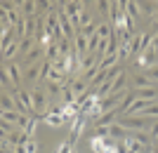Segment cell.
I'll use <instances>...</instances> for the list:
<instances>
[{
	"instance_id": "1",
	"label": "cell",
	"mask_w": 158,
	"mask_h": 153,
	"mask_svg": "<svg viewBox=\"0 0 158 153\" xmlns=\"http://www.w3.org/2000/svg\"><path fill=\"white\" fill-rule=\"evenodd\" d=\"M118 123L125 127L127 132H144V130H149V127H151L153 120L146 118V115H127V118H120Z\"/></svg>"
},
{
	"instance_id": "2",
	"label": "cell",
	"mask_w": 158,
	"mask_h": 153,
	"mask_svg": "<svg viewBox=\"0 0 158 153\" xmlns=\"http://www.w3.org/2000/svg\"><path fill=\"white\" fill-rule=\"evenodd\" d=\"M31 94H33V108H35V115L38 113H45V108H47V94H45V90H31Z\"/></svg>"
},
{
	"instance_id": "3",
	"label": "cell",
	"mask_w": 158,
	"mask_h": 153,
	"mask_svg": "<svg viewBox=\"0 0 158 153\" xmlns=\"http://www.w3.org/2000/svg\"><path fill=\"white\" fill-rule=\"evenodd\" d=\"M73 47H76V50H73V52H76V57H78V61H83L87 57V38L83 33H76V38H73Z\"/></svg>"
},
{
	"instance_id": "4",
	"label": "cell",
	"mask_w": 158,
	"mask_h": 153,
	"mask_svg": "<svg viewBox=\"0 0 158 153\" xmlns=\"http://www.w3.org/2000/svg\"><path fill=\"white\" fill-rule=\"evenodd\" d=\"M59 24H61V31H64V35H66L69 40L76 38V28H73V21L69 19V14H66L64 10L59 12Z\"/></svg>"
},
{
	"instance_id": "5",
	"label": "cell",
	"mask_w": 158,
	"mask_h": 153,
	"mask_svg": "<svg viewBox=\"0 0 158 153\" xmlns=\"http://www.w3.org/2000/svg\"><path fill=\"white\" fill-rule=\"evenodd\" d=\"M17 40V33H14V26H2L0 28V47L5 50L7 45H12Z\"/></svg>"
},
{
	"instance_id": "6",
	"label": "cell",
	"mask_w": 158,
	"mask_h": 153,
	"mask_svg": "<svg viewBox=\"0 0 158 153\" xmlns=\"http://www.w3.org/2000/svg\"><path fill=\"white\" fill-rule=\"evenodd\" d=\"M85 120H87V115H85V113H78V118L73 120V127H71V139H69V144H73V141L80 137L83 127H85Z\"/></svg>"
},
{
	"instance_id": "7",
	"label": "cell",
	"mask_w": 158,
	"mask_h": 153,
	"mask_svg": "<svg viewBox=\"0 0 158 153\" xmlns=\"http://www.w3.org/2000/svg\"><path fill=\"white\" fill-rule=\"evenodd\" d=\"M43 120H45V125H50V127H61V125H64V123H66L59 108H54L52 113H47V115H45V118H43Z\"/></svg>"
},
{
	"instance_id": "8",
	"label": "cell",
	"mask_w": 158,
	"mask_h": 153,
	"mask_svg": "<svg viewBox=\"0 0 158 153\" xmlns=\"http://www.w3.org/2000/svg\"><path fill=\"white\" fill-rule=\"evenodd\" d=\"M24 78L28 80V83H35L38 78H43V64H31V66L26 68V75Z\"/></svg>"
},
{
	"instance_id": "9",
	"label": "cell",
	"mask_w": 158,
	"mask_h": 153,
	"mask_svg": "<svg viewBox=\"0 0 158 153\" xmlns=\"http://www.w3.org/2000/svg\"><path fill=\"white\" fill-rule=\"evenodd\" d=\"M132 85L137 87V90H146V87H156V85H153V80L149 78V75H135V78H132Z\"/></svg>"
},
{
	"instance_id": "10",
	"label": "cell",
	"mask_w": 158,
	"mask_h": 153,
	"mask_svg": "<svg viewBox=\"0 0 158 153\" xmlns=\"http://www.w3.org/2000/svg\"><path fill=\"white\" fill-rule=\"evenodd\" d=\"M125 85H127V78H125V73H120L118 78L113 80V85H111V94H120V92H125Z\"/></svg>"
},
{
	"instance_id": "11",
	"label": "cell",
	"mask_w": 158,
	"mask_h": 153,
	"mask_svg": "<svg viewBox=\"0 0 158 153\" xmlns=\"http://www.w3.org/2000/svg\"><path fill=\"white\" fill-rule=\"evenodd\" d=\"M135 101H137V94H135V92H127V94H125V99H123V104L118 106V113H120V115H125V113H127V108H130Z\"/></svg>"
},
{
	"instance_id": "12",
	"label": "cell",
	"mask_w": 158,
	"mask_h": 153,
	"mask_svg": "<svg viewBox=\"0 0 158 153\" xmlns=\"http://www.w3.org/2000/svg\"><path fill=\"white\" fill-rule=\"evenodd\" d=\"M19 50H21V42H19V38H17L12 45H7L5 50H2V59H12V57L19 52Z\"/></svg>"
},
{
	"instance_id": "13",
	"label": "cell",
	"mask_w": 158,
	"mask_h": 153,
	"mask_svg": "<svg viewBox=\"0 0 158 153\" xmlns=\"http://www.w3.org/2000/svg\"><path fill=\"white\" fill-rule=\"evenodd\" d=\"M43 52H45V50H43L40 45H35V47L31 50V52L26 54V64H28V66H31V64H38V59L43 57Z\"/></svg>"
},
{
	"instance_id": "14",
	"label": "cell",
	"mask_w": 158,
	"mask_h": 153,
	"mask_svg": "<svg viewBox=\"0 0 158 153\" xmlns=\"http://www.w3.org/2000/svg\"><path fill=\"white\" fill-rule=\"evenodd\" d=\"M135 94H137V99H149V101H153V99L158 97V90H156V87H146V90H137Z\"/></svg>"
},
{
	"instance_id": "15",
	"label": "cell",
	"mask_w": 158,
	"mask_h": 153,
	"mask_svg": "<svg viewBox=\"0 0 158 153\" xmlns=\"http://www.w3.org/2000/svg\"><path fill=\"white\" fill-rule=\"evenodd\" d=\"M125 10H127V14H130L132 21H139V19H142V10H139L137 2H125Z\"/></svg>"
},
{
	"instance_id": "16",
	"label": "cell",
	"mask_w": 158,
	"mask_h": 153,
	"mask_svg": "<svg viewBox=\"0 0 158 153\" xmlns=\"http://www.w3.org/2000/svg\"><path fill=\"white\" fill-rule=\"evenodd\" d=\"M151 57H153V52H151V50H149V52H144V54H139V57H135V66L146 68L149 64H151Z\"/></svg>"
},
{
	"instance_id": "17",
	"label": "cell",
	"mask_w": 158,
	"mask_h": 153,
	"mask_svg": "<svg viewBox=\"0 0 158 153\" xmlns=\"http://www.w3.org/2000/svg\"><path fill=\"white\" fill-rule=\"evenodd\" d=\"M5 71H7V75H10V80H12L14 85L21 80V71H19V66H17V64H10V66H5Z\"/></svg>"
},
{
	"instance_id": "18",
	"label": "cell",
	"mask_w": 158,
	"mask_h": 153,
	"mask_svg": "<svg viewBox=\"0 0 158 153\" xmlns=\"http://www.w3.org/2000/svg\"><path fill=\"white\" fill-rule=\"evenodd\" d=\"M0 104H2V111H17V104H14L12 94H2V97H0Z\"/></svg>"
},
{
	"instance_id": "19",
	"label": "cell",
	"mask_w": 158,
	"mask_h": 153,
	"mask_svg": "<svg viewBox=\"0 0 158 153\" xmlns=\"http://www.w3.org/2000/svg\"><path fill=\"white\" fill-rule=\"evenodd\" d=\"M99 45H102V38H99L97 33H94L92 38H87V52H90V54H97L99 52Z\"/></svg>"
},
{
	"instance_id": "20",
	"label": "cell",
	"mask_w": 158,
	"mask_h": 153,
	"mask_svg": "<svg viewBox=\"0 0 158 153\" xmlns=\"http://www.w3.org/2000/svg\"><path fill=\"white\" fill-rule=\"evenodd\" d=\"M97 35H99L102 40H109V38L113 35V31H111V24H106V21H104V24H99V28H97Z\"/></svg>"
},
{
	"instance_id": "21",
	"label": "cell",
	"mask_w": 158,
	"mask_h": 153,
	"mask_svg": "<svg viewBox=\"0 0 158 153\" xmlns=\"http://www.w3.org/2000/svg\"><path fill=\"white\" fill-rule=\"evenodd\" d=\"M21 10H24V14H26V19H33V14H35V10H38V5L35 2H21Z\"/></svg>"
},
{
	"instance_id": "22",
	"label": "cell",
	"mask_w": 158,
	"mask_h": 153,
	"mask_svg": "<svg viewBox=\"0 0 158 153\" xmlns=\"http://www.w3.org/2000/svg\"><path fill=\"white\" fill-rule=\"evenodd\" d=\"M19 111H2V123H19Z\"/></svg>"
},
{
	"instance_id": "23",
	"label": "cell",
	"mask_w": 158,
	"mask_h": 153,
	"mask_svg": "<svg viewBox=\"0 0 158 153\" xmlns=\"http://www.w3.org/2000/svg\"><path fill=\"white\" fill-rule=\"evenodd\" d=\"M130 137H135L142 146H149V141H151V137H149L146 132H130Z\"/></svg>"
},
{
	"instance_id": "24",
	"label": "cell",
	"mask_w": 158,
	"mask_h": 153,
	"mask_svg": "<svg viewBox=\"0 0 158 153\" xmlns=\"http://www.w3.org/2000/svg\"><path fill=\"white\" fill-rule=\"evenodd\" d=\"M92 151L94 153H102V151H106V144H104V139H99V137H92Z\"/></svg>"
},
{
	"instance_id": "25",
	"label": "cell",
	"mask_w": 158,
	"mask_h": 153,
	"mask_svg": "<svg viewBox=\"0 0 158 153\" xmlns=\"http://www.w3.org/2000/svg\"><path fill=\"white\" fill-rule=\"evenodd\" d=\"M130 52H132L130 42H123V45L118 47V61H120V59H127V57H130Z\"/></svg>"
},
{
	"instance_id": "26",
	"label": "cell",
	"mask_w": 158,
	"mask_h": 153,
	"mask_svg": "<svg viewBox=\"0 0 158 153\" xmlns=\"http://www.w3.org/2000/svg\"><path fill=\"white\" fill-rule=\"evenodd\" d=\"M149 137H151V141L158 139V120H153V123H151V127H149Z\"/></svg>"
},
{
	"instance_id": "27",
	"label": "cell",
	"mask_w": 158,
	"mask_h": 153,
	"mask_svg": "<svg viewBox=\"0 0 158 153\" xmlns=\"http://www.w3.org/2000/svg\"><path fill=\"white\" fill-rule=\"evenodd\" d=\"M139 10H142V12H146V14H151V17H153V12H156V7H153L151 2H142V5H139Z\"/></svg>"
},
{
	"instance_id": "28",
	"label": "cell",
	"mask_w": 158,
	"mask_h": 153,
	"mask_svg": "<svg viewBox=\"0 0 158 153\" xmlns=\"http://www.w3.org/2000/svg\"><path fill=\"white\" fill-rule=\"evenodd\" d=\"M146 75H149V78H151L153 83H156V80H158V64H153V66H149V73H146Z\"/></svg>"
},
{
	"instance_id": "29",
	"label": "cell",
	"mask_w": 158,
	"mask_h": 153,
	"mask_svg": "<svg viewBox=\"0 0 158 153\" xmlns=\"http://www.w3.org/2000/svg\"><path fill=\"white\" fill-rule=\"evenodd\" d=\"M35 151H38V141L31 139V141L26 144V153H35Z\"/></svg>"
},
{
	"instance_id": "30",
	"label": "cell",
	"mask_w": 158,
	"mask_h": 153,
	"mask_svg": "<svg viewBox=\"0 0 158 153\" xmlns=\"http://www.w3.org/2000/svg\"><path fill=\"white\" fill-rule=\"evenodd\" d=\"M57 153H73V146H71V144H61Z\"/></svg>"
},
{
	"instance_id": "31",
	"label": "cell",
	"mask_w": 158,
	"mask_h": 153,
	"mask_svg": "<svg viewBox=\"0 0 158 153\" xmlns=\"http://www.w3.org/2000/svg\"><path fill=\"white\" fill-rule=\"evenodd\" d=\"M151 52H153V54H156V52H158V35H156V38H153V40H151Z\"/></svg>"
},
{
	"instance_id": "32",
	"label": "cell",
	"mask_w": 158,
	"mask_h": 153,
	"mask_svg": "<svg viewBox=\"0 0 158 153\" xmlns=\"http://www.w3.org/2000/svg\"><path fill=\"white\" fill-rule=\"evenodd\" d=\"M153 21L158 24V7H156V12H153Z\"/></svg>"
},
{
	"instance_id": "33",
	"label": "cell",
	"mask_w": 158,
	"mask_h": 153,
	"mask_svg": "<svg viewBox=\"0 0 158 153\" xmlns=\"http://www.w3.org/2000/svg\"><path fill=\"white\" fill-rule=\"evenodd\" d=\"M151 153H158V146H153V148H151Z\"/></svg>"
}]
</instances>
